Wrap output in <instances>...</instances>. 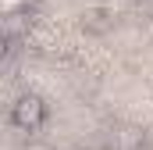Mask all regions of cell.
Returning <instances> with one entry per match:
<instances>
[{
    "label": "cell",
    "mask_w": 153,
    "mask_h": 150,
    "mask_svg": "<svg viewBox=\"0 0 153 150\" xmlns=\"http://www.w3.org/2000/svg\"><path fill=\"white\" fill-rule=\"evenodd\" d=\"M43 114H46V111H43V100L32 97V93H25V97L14 104L11 118H14V125H18V129H29V132H32V129L43 125Z\"/></svg>",
    "instance_id": "obj_1"
},
{
    "label": "cell",
    "mask_w": 153,
    "mask_h": 150,
    "mask_svg": "<svg viewBox=\"0 0 153 150\" xmlns=\"http://www.w3.org/2000/svg\"><path fill=\"white\" fill-rule=\"evenodd\" d=\"M18 7H22V0H0V11H4V18H7V14H18Z\"/></svg>",
    "instance_id": "obj_2"
},
{
    "label": "cell",
    "mask_w": 153,
    "mask_h": 150,
    "mask_svg": "<svg viewBox=\"0 0 153 150\" xmlns=\"http://www.w3.org/2000/svg\"><path fill=\"white\" fill-rule=\"evenodd\" d=\"M25 150H53V147H50V143H29Z\"/></svg>",
    "instance_id": "obj_3"
}]
</instances>
